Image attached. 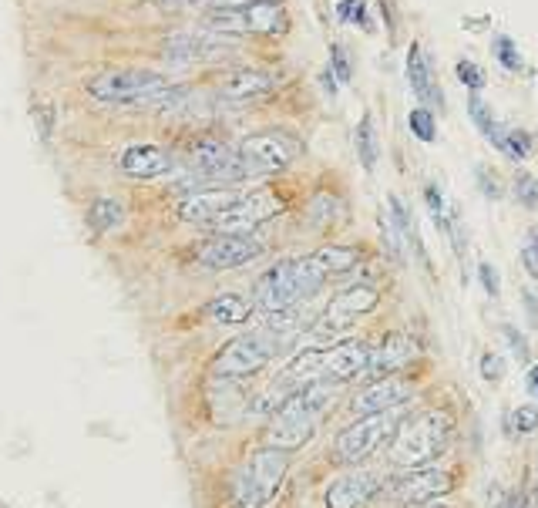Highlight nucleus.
Instances as JSON below:
<instances>
[{
	"label": "nucleus",
	"instance_id": "7",
	"mask_svg": "<svg viewBox=\"0 0 538 508\" xmlns=\"http://www.w3.org/2000/svg\"><path fill=\"white\" fill-rule=\"evenodd\" d=\"M202 27L216 34H283L290 27L280 0H259V4H243V7H212L202 14Z\"/></svg>",
	"mask_w": 538,
	"mask_h": 508
},
{
	"label": "nucleus",
	"instance_id": "34",
	"mask_svg": "<svg viewBox=\"0 0 538 508\" xmlns=\"http://www.w3.org/2000/svg\"><path fill=\"white\" fill-rule=\"evenodd\" d=\"M424 202H428V209H431L434 226L438 229L448 226L451 212H448V202H444V192L438 189V182H428V186H424Z\"/></svg>",
	"mask_w": 538,
	"mask_h": 508
},
{
	"label": "nucleus",
	"instance_id": "30",
	"mask_svg": "<svg viewBox=\"0 0 538 508\" xmlns=\"http://www.w3.org/2000/svg\"><path fill=\"white\" fill-rule=\"evenodd\" d=\"M407 128H411L414 138H421V142H434L438 138V122H434L431 108H411V115H407Z\"/></svg>",
	"mask_w": 538,
	"mask_h": 508
},
{
	"label": "nucleus",
	"instance_id": "6",
	"mask_svg": "<svg viewBox=\"0 0 538 508\" xmlns=\"http://www.w3.org/2000/svg\"><path fill=\"white\" fill-rule=\"evenodd\" d=\"M273 354H276V337L269 334V330H253V334L229 340V344L212 357L209 374L212 381H246V377L263 374Z\"/></svg>",
	"mask_w": 538,
	"mask_h": 508
},
{
	"label": "nucleus",
	"instance_id": "32",
	"mask_svg": "<svg viewBox=\"0 0 538 508\" xmlns=\"http://www.w3.org/2000/svg\"><path fill=\"white\" fill-rule=\"evenodd\" d=\"M512 196H515L518 206L538 209V179H535V175L515 172V179H512Z\"/></svg>",
	"mask_w": 538,
	"mask_h": 508
},
{
	"label": "nucleus",
	"instance_id": "29",
	"mask_svg": "<svg viewBox=\"0 0 538 508\" xmlns=\"http://www.w3.org/2000/svg\"><path fill=\"white\" fill-rule=\"evenodd\" d=\"M491 51H495V58H498V64H502L505 71H522L525 68V61H522V51H518V44L508 38V34H495L491 38Z\"/></svg>",
	"mask_w": 538,
	"mask_h": 508
},
{
	"label": "nucleus",
	"instance_id": "42",
	"mask_svg": "<svg viewBox=\"0 0 538 508\" xmlns=\"http://www.w3.org/2000/svg\"><path fill=\"white\" fill-rule=\"evenodd\" d=\"M502 337L508 340V347H512V354L525 364V360H528V340H525L522 334H518V330L512 327V323H505V327H502Z\"/></svg>",
	"mask_w": 538,
	"mask_h": 508
},
{
	"label": "nucleus",
	"instance_id": "24",
	"mask_svg": "<svg viewBox=\"0 0 538 508\" xmlns=\"http://www.w3.org/2000/svg\"><path fill=\"white\" fill-rule=\"evenodd\" d=\"M313 260L320 263L323 273H350L354 266L360 263V249L357 246H343V243H330V246H320L313 253Z\"/></svg>",
	"mask_w": 538,
	"mask_h": 508
},
{
	"label": "nucleus",
	"instance_id": "27",
	"mask_svg": "<svg viewBox=\"0 0 538 508\" xmlns=\"http://www.w3.org/2000/svg\"><path fill=\"white\" fill-rule=\"evenodd\" d=\"M122 216H125V209H122V202H115V199H95L88 206V223L95 233H111V229L122 223Z\"/></svg>",
	"mask_w": 538,
	"mask_h": 508
},
{
	"label": "nucleus",
	"instance_id": "28",
	"mask_svg": "<svg viewBox=\"0 0 538 508\" xmlns=\"http://www.w3.org/2000/svg\"><path fill=\"white\" fill-rule=\"evenodd\" d=\"M532 135L528 132H522V128H505L502 132V138L495 142V149L502 152V155H508L512 162H525L528 155H532Z\"/></svg>",
	"mask_w": 538,
	"mask_h": 508
},
{
	"label": "nucleus",
	"instance_id": "23",
	"mask_svg": "<svg viewBox=\"0 0 538 508\" xmlns=\"http://www.w3.org/2000/svg\"><path fill=\"white\" fill-rule=\"evenodd\" d=\"M404 71H407V85H411V91H414L417 101H421L424 108H428V105H441V88H434L431 64H428V58H424L421 44H411Z\"/></svg>",
	"mask_w": 538,
	"mask_h": 508
},
{
	"label": "nucleus",
	"instance_id": "43",
	"mask_svg": "<svg viewBox=\"0 0 538 508\" xmlns=\"http://www.w3.org/2000/svg\"><path fill=\"white\" fill-rule=\"evenodd\" d=\"M522 263H525L528 276H532V280H538V243H528V246L522 249Z\"/></svg>",
	"mask_w": 538,
	"mask_h": 508
},
{
	"label": "nucleus",
	"instance_id": "36",
	"mask_svg": "<svg viewBox=\"0 0 538 508\" xmlns=\"http://www.w3.org/2000/svg\"><path fill=\"white\" fill-rule=\"evenodd\" d=\"M475 179H478V189H481V196H485V199L498 202V199L505 196L502 179H498V172H495V169H488V165H478V169H475Z\"/></svg>",
	"mask_w": 538,
	"mask_h": 508
},
{
	"label": "nucleus",
	"instance_id": "19",
	"mask_svg": "<svg viewBox=\"0 0 538 508\" xmlns=\"http://www.w3.org/2000/svg\"><path fill=\"white\" fill-rule=\"evenodd\" d=\"M417 347L414 340L401 334V330H391L380 344L370 350V364H367V377L370 381H380V377H394L397 371H404L407 364L414 360Z\"/></svg>",
	"mask_w": 538,
	"mask_h": 508
},
{
	"label": "nucleus",
	"instance_id": "15",
	"mask_svg": "<svg viewBox=\"0 0 538 508\" xmlns=\"http://www.w3.org/2000/svg\"><path fill=\"white\" fill-rule=\"evenodd\" d=\"M233 48H236L233 38L199 27V31L172 34V38L165 41V58L179 61V64H185V61H212V58H219V54H226Z\"/></svg>",
	"mask_w": 538,
	"mask_h": 508
},
{
	"label": "nucleus",
	"instance_id": "46",
	"mask_svg": "<svg viewBox=\"0 0 538 508\" xmlns=\"http://www.w3.org/2000/svg\"><path fill=\"white\" fill-rule=\"evenodd\" d=\"M414 508H451V505H444V502H431V505H414Z\"/></svg>",
	"mask_w": 538,
	"mask_h": 508
},
{
	"label": "nucleus",
	"instance_id": "45",
	"mask_svg": "<svg viewBox=\"0 0 538 508\" xmlns=\"http://www.w3.org/2000/svg\"><path fill=\"white\" fill-rule=\"evenodd\" d=\"M525 387H528V394H532V404H538V364L528 367V374H525Z\"/></svg>",
	"mask_w": 538,
	"mask_h": 508
},
{
	"label": "nucleus",
	"instance_id": "40",
	"mask_svg": "<svg viewBox=\"0 0 538 508\" xmlns=\"http://www.w3.org/2000/svg\"><path fill=\"white\" fill-rule=\"evenodd\" d=\"M478 371H481V377H485L488 384H502V377H505V360H502V354H481Z\"/></svg>",
	"mask_w": 538,
	"mask_h": 508
},
{
	"label": "nucleus",
	"instance_id": "4",
	"mask_svg": "<svg viewBox=\"0 0 538 508\" xmlns=\"http://www.w3.org/2000/svg\"><path fill=\"white\" fill-rule=\"evenodd\" d=\"M169 88V78L145 68L105 71V75H95L88 81V95L101 105H155Z\"/></svg>",
	"mask_w": 538,
	"mask_h": 508
},
{
	"label": "nucleus",
	"instance_id": "33",
	"mask_svg": "<svg viewBox=\"0 0 538 508\" xmlns=\"http://www.w3.org/2000/svg\"><path fill=\"white\" fill-rule=\"evenodd\" d=\"M454 75H458V81L471 91V95H481V88L488 85V78H485V71H481V64L468 61V58H461L458 64H454Z\"/></svg>",
	"mask_w": 538,
	"mask_h": 508
},
{
	"label": "nucleus",
	"instance_id": "39",
	"mask_svg": "<svg viewBox=\"0 0 538 508\" xmlns=\"http://www.w3.org/2000/svg\"><path fill=\"white\" fill-rule=\"evenodd\" d=\"M330 75L340 81V85H350L354 81V71H350V58L340 44H330Z\"/></svg>",
	"mask_w": 538,
	"mask_h": 508
},
{
	"label": "nucleus",
	"instance_id": "11",
	"mask_svg": "<svg viewBox=\"0 0 538 508\" xmlns=\"http://www.w3.org/2000/svg\"><path fill=\"white\" fill-rule=\"evenodd\" d=\"M266 253V246L259 243L256 236H226V233H216L212 239H206L199 249H196V260L206 266V270H239V266L259 260Z\"/></svg>",
	"mask_w": 538,
	"mask_h": 508
},
{
	"label": "nucleus",
	"instance_id": "47",
	"mask_svg": "<svg viewBox=\"0 0 538 508\" xmlns=\"http://www.w3.org/2000/svg\"><path fill=\"white\" fill-rule=\"evenodd\" d=\"M532 236H538V229H535V233H532ZM535 243H538V239H535Z\"/></svg>",
	"mask_w": 538,
	"mask_h": 508
},
{
	"label": "nucleus",
	"instance_id": "12",
	"mask_svg": "<svg viewBox=\"0 0 538 508\" xmlns=\"http://www.w3.org/2000/svg\"><path fill=\"white\" fill-rule=\"evenodd\" d=\"M236 149L256 175H273V172H283L286 165H293L300 145L276 132H256V135H246Z\"/></svg>",
	"mask_w": 538,
	"mask_h": 508
},
{
	"label": "nucleus",
	"instance_id": "13",
	"mask_svg": "<svg viewBox=\"0 0 538 508\" xmlns=\"http://www.w3.org/2000/svg\"><path fill=\"white\" fill-rule=\"evenodd\" d=\"M384 492V478L367 468H350L340 478H333L323 508H367L374 498Z\"/></svg>",
	"mask_w": 538,
	"mask_h": 508
},
{
	"label": "nucleus",
	"instance_id": "16",
	"mask_svg": "<svg viewBox=\"0 0 538 508\" xmlns=\"http://www.w3.org/2000/svg\"><path fill=\"white\" fill-rule=\"evenodd\" d=\"M454 488V478L448 471L441 468H417V471H407L404 478L394 482V498L407 508L414 505H431L444 498Z\"/></svg>",
	"mask_w": 538,
	"mask_h": 508
},
{
	"label": "nucleus",
	"instance_id": "38",
	"mask_svg": "<svg viewBox=\"0 0 538 508\" xmlns=\"http://www.w3.org/2000/svg\"><path fill=\"white\" fill-rule=\"evenodd\" d=\"M380 236H384V246H387V253H391V260H397V263H404V239H401V233L394 229V223L387 216H380Z\"/></svg>",
	"mask_w": 538,
	"mask_h": 508
},
{
	"label": "nucleus",
	"instance_id": "1",
	"mask_svg": "<svg viewBox=\"0 0 538 508\" xmlns=\"http://www.w3.org/2000/svg\"><path fill=\"white\" fill-rule=\"evenodd\" d=\"M333 394H337L333 381L303 384L283 408L273 411L263 441L269 448H280V451H300L303 445H310L313 434L320 428V418L333 408Z\"/></svg>",
	"mask_w": 538,
	"mask_h": 508
},
{
	"label": "nucleus",
	"instance_id": "3",
	"mask_svg": "<svg viewBox=\"0 0 538 508\" xmlns=\"http://www.w3.org/2000/svg\"><path fill=\"white\" fill-rule=\"evenodd\" d=\"M286 471H290V451L263 445L253 458L236 471L233 478V502L236 508H266L280 492Z\"/></svg>",
	"mask_w": 538,
	"mask_h": 508
},
{
	"label": "nucleus",
	"instance_id": "18",
	"mask_svg": "<svg viewBox=\"0 0 538 508\" xmlns=\"http://www.w3.org/2000/svg\"><path fill=\"white\" fill-rule=\"evenodd\" d=\"M370 350H374V347H370L367 340H357V337L337 340V344L327 350V360H323L320 381L343 384V381H354V377L367 374Z\"/></svg>",
	"mask_w": 538,
	"mask_h": 508
},
{
	"label": "nucleus",
	"instance_id": "5",
	"mask_svg": "<svg viewBox=\"0 0 538 508\" xmlns=\"http://www.w3.org/2000/svg\"><path fill=\"white\" fill-rule=\"evenodd\" d=\"M401 428L394 411L387 414H370V418H357L354 424H347L337 441H333V461L347 468H360L364 461L380 455L384 448H391L394 434Z\"/></svg>",
	"mask_w": 538,
	"mask_h": 508
},
{
	"label": "nucleus",
	"instance_id": "26",
	"mask_svg": "<svg viewBox=\"0 0 538 508\" xmlns=\"http://www.w3.org/2000/svg\"><path fill=\"white\" fill-rule=\"evenodd\" d=\"M468 115H471V122L478 125V132L488 138L491 145L498 142V138H502V132H505V125L498 122L495 118V112H491V105L481 95H471L468 98Z\"/></svg>",
	"mask_w": 538,
	"mask_h": 508
},
{
	"label": "nucleus",
	"instance_id": "25",
	"mask_svg": "<svg viewBox=\"0 0 538 508\" xmlns=\"http://www.w3.org/2000/svg\"><path fill=\"white\" fill-rule=\"evenodd\" d=\"M354 149H357V159L364 165L367 172L377 169V159H380V142H377V132H374V115L364 112L360 122L354 128Z\"/></svg>",
	"mask_w": 538,
	"mask_h": 508
},
{
	"label": "nucleus",
	"instance_id": "8",
	"mask_svg": "<svg viewBox=\"0 0 538 508\" xmlns=\"http://www.w3.org/2000/svg\"><path fill=\"white\" fill-rule=\"evenodd\" d=\"M185 165H189V172L199 182H226V186H236V182L256 179V172L249 169V162L239 155V149L219 142V138H196L185 149Z\"/></svg>",
	"mask_w": 538,
	"mask_h": 508
},
{
	"label": "nucleus",
	"instance_id": "31",
	"mask_svg": "<svg viewBox=\"0 0 538 508\" xmlns=\"http://www.w3.org/2000/svg\"><path fill=\"white\" fill-rule=\"evenodd\" d=\"M337 17L343 24H354V27H364V31H374V21H370V14H367V0H340Z\"/></svg>",
	"mask_w": 538,
	"mask_h": 508
},
{
	"label": "nucleus",
	"instance_id": "44",
	"mask_svg": "<svg viewBox=\"0 0 538 508\" xmlns=\"http://www.w3.org/2000/svg\"><path fill=\"white\" fill-rule=\"evenodd\" d=\"M522 307H525V313H528V323L532 327H538V297L532 290H522Z\"/></svg>",
	"mask_w": 538,
	"mask_h": 508
},
{
	"label": "nucleus",
	"instance_id": "10",
	"mask_svg": "<svg viewBox=\"0 0 538 508\" xmlns=\"http://www.w3.org/2000/svg\"><path fill=\"white\" fill-rule=\"evenodd\" d=\"M280 212H283V199L273 189L243 192V199L229 212H222L216 223H212V229L226 236H253L259 226L269 223L273 216H280Z\"/></svg>",
	"mask_w": 538,
	"mask_h": 508
},
{
	"label": "nucleus",
	"instance_id": "41",
	"mask_svg": "<svg viewBox=\"0 0 538 508\" xmlns=\"http://www.w3.org/2000/svg\"><path fill=\"white\" fill-rule=\"evenodd\" d=\"M478 283H481V290H485L491 300L502 293V276H498V270L491 263H478Z\"/></svg>",
	"mask_w": 538,
	"mask_h": 508
},
{
	"label": "nucleus",
	"instance_id": "21",
	"mask_svg": "<svg viewBox=\"0 0 538 508\" xmlns=\"http://www.w3.org/2000/svg\"><path fill=\"white\" fill-rule=\"evenodd\" d=\"M280 88V78L273 71H256V68H239V71H229L222 75L219 81V95L226 101H256V98H266Z\"/></svg>",
	"mask_w": 538,
	"mask_h": 508
},
{
	"label": "nucleus",
	"instance_id": "37",
	"mask_svg": "<svg viewBox=\"0 0 538 508\" xmlns=\"http://www.w3.org/2000/svg\"><path fill=\"white\" fill-rule=\"evenodd\" d=\"M333 209H340V202L330 196V192H320L317 199H313V206H310V223L313 226H327L337 219V212Z\"/></svg>",
	"mask_w": 538,
	"mask_h": 508
},
{
	"label": "nucleus",
	"instance_id": "35",
	"mask_svg": "<svg viewBox=\"0 0 538 508\" xmlns=\"http://www.w3.org/2000/svg\"><path fill=\"white\" fill-rule=\"evenodd\" d=\"M508 428L518 434H535L538 431V404H518L508 418Z\"/></svg>",
	"mask_w": 538,
	"mask_h": 508
},
{
	"label": "nucleus",
	"instance_id": "22",
	"mask_svg": "<svg viewBox=\"0 0 538 508\" xmlns=\"http://www.w3.org/2000/svg\"><path fill=\"white\" fill-rule=\"evenodd\" d=\"M253 313H256V303L239 297V293H219V297H212L206 307H202V317L216 323V327H243V323L253 320Z\"/></svg>",
	"mask_w": 538,
	"mask_h": 508
},
{
	"label": "nucleus",
	"instance_id": "9",
	"mask_svg": "<svg viewBox=\"0 0 538 508\" xmlns=\"http://www.w3.org/2000/svg\"><path fill=\"white\" fill-rule=\"evenodd\" d=\"M300 300H306V290L296 260H280L276 266H269L266 273H259V280L253 286L256 310L280 313V310H293Z\"/></svg>",
	"mask_w": 538,
	"mask_h": 508
},
{
	"label": "nucleus",
	"instance_id": "2",
	"mask_svg": "<svg viewBox=\"0 0 538 508\" xmlns=\"http://www.w3.org/2000/svg\"><path fill=\"white\" fill-rule=\"evenodd\" d=\"M451 438H454V418L444 408H431L401 421L387 455H391L397 468H407V471L431 468L434 461L448 451Z\"/></svg>",
	"mask_w": 538,
	"mask_h": 508
},
{
	"label": "nucleus",
	"instance_id": "17",
	"mask_svg": "<svg viewBox=\"0 0 538 508\" xmlns=\"http://www.w3.org/2000/svg\"><path fill=\"white\" fill-rule=\"evenodd\" d=\"M239 199H243V192H239V189H222V186L219 189H196V192H189L185 199H179L175 212H179L182 223L212 226L222 212L233 209Z\"/></svg>",
	"mask_w": 538,
	"mask_h": 508
},
{
	"label": "nucleus",
	"instance_id": "20",
	"mask_svg": "<svg viewBox=\"0 0 538 508\" xmlns=\"http://www.w3.org/2000/svg\"><path fill=\"white\" fill-rule=\"evenodd\" d=\"M118 169H122L128 179H162L175 169V159L159 145H148V142H138V145H128V149L118 155Z\"/></svg>",
	"mask_w": 538,
	"mask_h": 508
},
{
	"label": "nucleus",
	"instance_id": "14",
	"mask_svg": "<svg viewBox=\"0 0 538 508\" xmlns=\"http://www.w3.org/2000/svg\"><path fill=\"white\" fill-rule=\"evenodd\" d=\"M414 394V384L404 381V377H380V381H370L364 391L354 394L350 401V414L354 418H370V414H387V411H397L401 404L411 401Z\"/></svg>",
	"mask_w": 538,
	"mask_h": 508
}]
</instances>
